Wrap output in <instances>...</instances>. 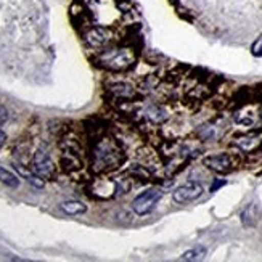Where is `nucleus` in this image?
I'll return each mask as SVG.
<instances>
[{"mask_svg": "<svg viewBox=\"0 0 262 262\" xmlns=\"http://www.w3.org/2000/svg\"><path fill=\"white\" fill-rule=\"evenodd\" d=\"M7 119H8V113H7V110H4L2 106H0V126H2V124H5Z\"/></svg>", "mask_w": 262, "mask_h": 262, "instance_id": "obj_22", "label": "nucleus"}, {"mask_svg": "<svg viewBox=\"0 0 262 262\" xmlns=\"http://www.w3.org/2000/svg\"><path fill=\"white\" fill-rule=\"evenodd\" d=\"M203 164L217 174H229L238 166V159L230 153H217L204 158Z\"/></svg>", "mask_w": 262, "mask_h": 262, "instance_id": "obj_6", "label": "nucleus"}, {"mask_svg": "<svg viewBox=\"0 0 262 262\" xmlns=\"http://www.w3.org/2000/svg\"><path fill=\"white\" fill-rule=\"evenodd\" d=\"M251 50H253V55H254V56H262V37L257 39V40L253 43Z\"/></svg>", "mask_w": 262, "mask_h": 262, "instance_id": "obj_21", "label": "nucleus"}, {"mask_svg": "<svg viewBox=\"0 0 262 262\" xmlns=\"http://www.w3.org/2000/svg\"><path fill=\"white\" fill-rule=\"evenodd\" d=\"M90 191L95 198L100 200H108L111 196H115V191H118V184L113 182L111 179H105V177H100L95 179L92 184H90Z\"/></svg>", "mask_w": 262, "mask_h": 262, "instance_id": "obj_12", "label": "nucleus"}, {"mask_svg": "<svg viewBox=\"0 0 262 262\" xmlns=\"http://www.w3.org/2000/svg\"><path fill=\"white\" fill-rule=\"evenodd\" d=\"M90 169L98 176L116 172L126 163V151L116 137L110 134L97 135L89 153Z\"/></svg>", "mask_w": 262, "mask_h": 262, "instance_id": "obj_1", "label": "nucleus"}, {"mask_svg": "<svg viewBox=\"0 0 262 262\" xmlns=\"http://www.w3.org/2000/svg\"><path fill=\"white\" fill-rule=\"evenodd\" d=\"M140 115L150 122V124H164L167 119H169V111L164 105L161 103H155V101H151V103H146L142 111H140Z\"/></svg>", "mask_w": 262, "mask_h": 262, "instance_id": "obj_11", "label": "nucleus"}, {"mask_svg": "<svg viewBox=\"0 0 262 262\" xmlns=\"http://www.w3.org/2000/svg\"><path fill=\"white\" fill-rule=\"evenodd\" d=\"M5 142H7V134L0 130V150H2V146L5 145Z\"/></svg>", "mask_w": 262, "mask_h": 262, "instance_id": "obj_23", "label": "nucleus"}, {"mask_svg": "<svg viewBox=\"0 0 262 262\" xmlns=\"http://www.w3.org/2000/svg\"><path fill=\"white\" fill-rule=\"evenodd\" d=\"M233 145L242 153H254L262 146V132H248L233 139Z\"/></svg>", "mask_w": 262, "mask_h": 262, "instance_id": "obj_10", "label": "nucleus"}, {"mask_svg": "<svg viewBox=\"0 0 262 262\" xmlns=\"http://www.w3.org/2000/svg\"><path fill=\"white\" fill-rule=\"evenodd\" d=\"M84 40L92 49H103L113 40V31L106 26H92L85 29Z\"/></svg>", "mask_w": 262, "mask_h": 262, "instance_id": "obj_7", "label": "nucleus"}, {"mask_svg": "<svg viewBox=\"0 0 262 262\" xmlns=\"http://www.w3.org/2000/svg\"><path fill=\"white\" fill-rule=\"evenodd\" d=\"M60 209L68 214V215H79V214H84L87 212V206L81 201H76V200H70V201H63L60 204Z\"/></svg>", "mask_w": 262, "mask_h": 262, "instance_id": "obj_15", "label": "nucleus"}, {"mask_svg": "<svg viewBox=\"0 0 262 262\" xmlns=\"http://www.w3.org/2000/svg\"><path fill=\"white\" fill-rule=\"evenodd\" d=\"M240 217H242V224H243L245 227H253V225H256L257 221H259L257 206H256L254 203H251L249 206H246V208L242 211Z\"/></svg>", "mask_w": 262, "mask_h": 262, "instance_id": "obj_16", "label": "nucleus"}, {"mask_svg": "<svg viewBox=\"0 0 262 262\" xmlns=\"http://www.w3.org/2000/svg\"><path fill=\"white\" fill-rule=\"evenodd\" d=\"M225 130H227L225 124H222L219 121H212V122L204 124V126H201L198 129V137L204 142H215L225 134Z\"/></svg>", "mask_w": 262, "mask_h": 262, "instance_id": "obj_13", "label": "nucleus"}, {"mask_svg": "<svg viewBox=\"0 0 262 262\" xmlns=\"http://www.w3.org/2000/svg\"><path fill=\"white\" fill-rule=\"evenodd\" d=\"M159 79L158 77H155V76H146L145 79H142V81L139 82V92H142V94H150V92H153L155 89H158L159 87Z\"/></svg>", "mask_w": 262, "mask_h": 262, "instance_id": "obj_17", "label": "nucleus"}, {"mask_svg": "<svg viewBox=\"0 0 262 262\" xmlns=\"http://www.w3.org/2000/svg\"><path fill=\"white\" fill-rule=\"evenodd\" d=\"M204 256H206V248L204 246H195L188 249V251H185L184 254L180 256L182 260H201L204 259Z\"/></svg>", "mask_w": 262, "mask_h": 262, "instance_id": "obj_18", "label": "nucleus"}, {"mask_svg": "<svg viewBox=\"0 0 262 262\" xmlns=\"http://www.w3.org/2000/svg\"><path fill=\"white\" fill-rule=\"evenodd\" d=\"M203 191H204V188L201 184H198V182H195V180H190V182H187V184L180 185L174 190L172 200L179 204L191 203V201L198 200L203 195Z\"/></svg>", "mask_w": 262, "mask_h": 262, "instance_id": "obj_8", "label": "nucleus"}, {"mask_svg": "<svg viewBox=\"0 0 262 262\" xmlns=\"http://www.w3.org/2000/svg\"><path fill=\"white\" fill-rule=\"evenodd\" d=\"M233 119L236 124H240V126H245V127H253L257 124V119H259V111L256 106H251V105H246L243 108L238 110L235 115H233Z\"/></svg>", "mask_w": 262, "mask_h": 262, "instance_id": "obj_14", "label": "nucleus"}, {"mask_svg": "<svg viewBox=\"0 0 262 262\" xmlns=\"http://www.w3.org/2000/svg\"><path fill=\"white\" fill-rule=\"evenodd\" d=\"M31 167L39 177L47 179V180H53L56 177V166L53 163L52 156L49 155V151L45 148H39V150L34 153L32 161H31Z\"/></svg>", "mask_w": 262, "mask_h": 262, "instance_id": "obj_4", "label": "nucleus"}, {"mask_svg": "<svg viewBox=\"0 0 262 262\" xmlns=\"http://www.w3.org/2000/svg\"><path fill=\"white\" fill-rule=\"evenodd\" d=\"M16 169H18V172H19L23 177H25V179L29 182V184H32L34 187H39V188L43 187V179L39 177L36 172H34V170H32V172H29V170H26L25 167H21V166H16Z\"/></svg>", "mask_w": 262, "mask_h": 262, "instance_id": "obj_20", "label": "nucleus"}, {"mask_svg": "<svg viewBox=\"0 0 262 262\" xmlns=\"http://www.w3.org/2000/svg\"><path fill=\"white\" fill-rule=\"evenodd\" d=\"M95 64L103 68L111 73H124L129 71L130 68L137 63V52L124 45V47H110L100 50L95 56Z\"/></svg>", "mask_w": 262, "mask_h": 262, "instance_id": "obj_2", "label": "nucleus"}, {"mask_svg": "<svg viewBox=\"0 0 262 262\" xmlns=\"http://www.w3.org/2000/svg\"><path fill=\"white\" fill-rule=\"evenodd\" d=\"M60 164L68 172H76L84 167V151L76 137H64L61 140Z\"/></svg>", "mask_w": 262, "mask_h": 262, "instance_id": "obj_3", "label": "nucleus"}, {"mask_svg": "<svg viewBox=\"0 0 262 262\" xmlns=\"http://www.w3.org/2000/svg\"><path fill=\"white\" fill-rule=\"evenodd\" d=\"M161 198H163V191H159L158 188H148L134 198L132 209L137 215H146L155 209V206Z\"/></svg>", "mask_w": 262, "mask_h": 262, "instance_id": "obj_5", "label": "nucleus"}, {"mask_svg": "<svg viewBox=\"0 0 262 262\" xmlns=\"http://www.w3.org/2000/svg\"><path fill=\"white\" fill-rule=\"evenodd\" d=\"M106 90L110 97L119 101V103H132L137 98V94H139V90L134 89V85H130L129 82H113L106 87Z\"/></svg>", "mask_w": 262, "mask_h": 262, "instance_id": "obj_9", "label": "nucleus"}, {"mask_svg": "<svg viewBox=\"0 0 262 262\" xmlns=\"http://www.w3.org/2000/svg\"><path fill=\"white\" fill-rule=\"evenodd\" d=\"M0 182L10 188H16L19 185V179L13 172H10V170H7L4 167H0Z\"/></svg>", "mask_w": 262, "mask_h": 262, "instance_id": "obj_19", "label": "nucleus"}]
</instances>
